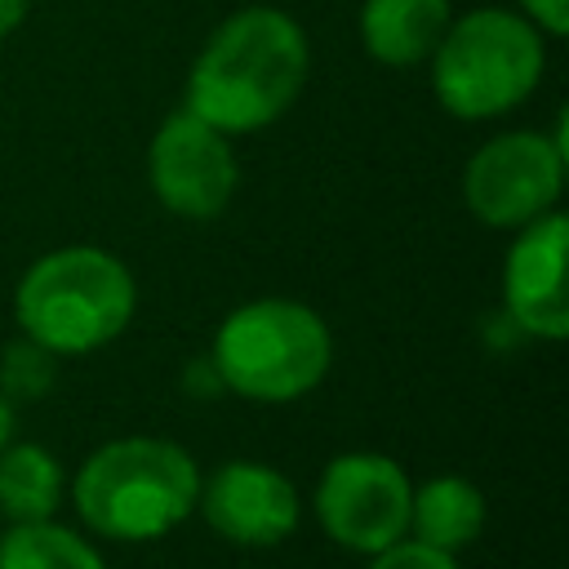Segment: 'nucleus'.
Masks as SVG:
<instances>
[{
    "label": "nucleus",
    "mask_w": 569,
    "mask_h": 569,
    "mask_svg": "<svg viewBox=\"0 0 569 569\" xmlns=\"http://www.w3.org/2000/svg\"><path fill=\"white\" fill-rule=\"evenodd\" d=\"M311 44L293 13L271 4L236 9L218 22L187 71L182 107L227 138L276 124L302 93Z\"/></svg>",
    "instance_id": "f257e3e1"
},
{
    "label": "nucleus",
    "mask_w": 569,
    "mask_h": 569,
    "mask_svg": "<svg viewBox=\"0 0 569 569\" xmlns=\"http://www.w3.org/2000/svg\"><path fill=\"white\" fill-rule=\"evenodd\" d=\"M27 9H31V0H0V40L27 22Z\"/></svg>",
    "instance_id": "a211bd4d"
},
{
    "label": "nucleus",
    "mask_w": 569,
    "mask_h": 569,
    "mask_svg": "<svg viewBox=\"0 0 569 569\" xmlns=\"http://www.w3.org/2000/svg\"><path fill=\"white\" fill-rule=\"evenodd\" d=\"M0 569H107V560L89 533L49 516L0 529Z\"/></svg>",
    "instance_id": "4468645a"
},
{
    "label": "nucleus",
    "mask_w": 569,
    "mask_h": 569,
    "mask_svg": "<svg viewBox=\"0 0 569 569\" xmlns=\"http://www.w3.org/2000/svg\"><path fill=\"white\" fill-rule=\"evenodd\" d=\"M204 360L222 391L253 405H293L329 378L333 333L311 302L249 298L218 320Z\"/></svg>",
    "instance_id": "20e7f679"
},
{
    "label": "nucleus",
    "mask_w": 569,
    "mask_h": 569,
    "mask_svg": "<svg viewBox=\"0 0 569 569\" xmlns=\"http://www.w3.org/2000/svg\"><path fill=\"white\" fill-rule=\"evenodd\" d=\"M196 511L222 542L262 551L298 533L302 498L280 467L258 458H227L209 476L200 471Z\"/></svg>",
    "instance_id": "1a4fd4ad"
},
{
    "label": "nucleus",
    "mask_w": 569,
    "mask_h": 569,
    "mask_svg": "<svg viewBox=\"0 0 569 569\" xmlns=\"http://www.w3.org/2000/svg\"><path fill=\"white\" fill-rule=\"evenodd\" d=\"M365 560H369L365 569H462L458 556L436 551V547H422L413 538H400V542H391V547H382V551H373Z\"/></svg>",
    "instance_id": "dca6fc26"
},
{
    "label": "nucleus",
    "mask_w": 569,
    "mask_h": 569,
    "mask_svg": "<svg viewBox=\"0 0 569 569\" xmlns=\"http://www.w3.org/2000/svg\"><path fill=\"white\" fill-rule=\"evenodd\" d=\"M67 502V467L49 445L9 440L0 449V520H49Z\"/></svg>",
    "instance_id": "ddd939ff"
},
{
    "label": "nucleus",
    "mask_w": 569,
    "mask_h": 569,
    "mask_svg": "<svg viewBox=\"0 0 569 569\" xmlns=\"http://www.w3.org/2000/svg\"><path fill=\"white\" fill-rule=\"evenodd\" d=\"M489 525V502L485 489L467 476H427L409 493V538L449 556H462L467 547L480 542Z\"/></svg>",
    "instance_id": "9b49d317"
},
{
    "label": "nucleus",
    "mask_w": 569,
    "mask_h": 569,
    "mask_svg": "<svg viewBox=\"0 0 569 569\" xmlns=\"http://www.w3.org/2000/svg\"><path fill=\"white\" fill-rule=\"evenodd\" d=\"M427 62L431 93L453 120H498L533 98L547 40L516 9H471L445 27Z\"/></svg>",
    "instance_id": "39448f33"
},
{
    "label": "nucleus",
    "mask_w": 569,
    "mask_h": 569,
    "mask_svg": "<svg viewBox=\"0 0 569 569\" xmlns=\"http://www.w3.org/2000/svg\"><path fill=\"white\" fill-rule=\"evenodd\" d=\"M138 311L133 271L102 244L40 253L13 284V325L58 360L93 356L116 342Z\"/></svg>",
    "instance_id": "7ed1b4c3"
},
{
    "label": "nucleus",
    "mask_w": 569,
    "mask_h": 569,
    "mask_svg": "<svg viewBox=\"0 0 569 569\" xmlns=\"http://www.w3.org/2000/svg\"><path fill=\"white\" fill-rule=\"evenodd\" d=\"M565 249H569V218L560 209L511 231V244L502 253V316L520 338L533 342L569 338Z\"/></svg>",
    "instance_id": "9d476101"
},
{
    "label": "nucleus",
    "mask_w": 569,
    "mask_h": 569,
    "mask_svg": "<svg viewBox=\"0 0 569 569\" xmlns=\"http://www.w3.org/2000/svg\"><path fill=\"white\" fill-rule=\"evenodd\" d=\"M147 182L164 213L213 222L231 204L240 182L231 138L187 107L169 111L147 147Z\"/></svg>",
    "instance_id": "6e6552de"
},
{
    "label": "nucleus",
    "mask_w": 569,
    "mask_h": 569,
    "mask_svg": "<svg viewBox=\"0 0 569 569\" xmlns=\"http://www.w3.org/2000/svg\"><path fill=\"white\" fill-rule=\"evenodd\" d=\"M520 13L542 36H565L569 31V0H520Z\"/></svg>",
    "instance_id": "f3484780"
},
{
    "label": "nucleus",
    "mask_w": 569,
    "mask_h": 569,
    "mask_svg": "<svg viewBox=\"0 0 569 569\" xmlns=\"http://www.w3.org/2000/svg\"><path fill=\"white\" fill-rule=\"evenodd\" d=\"M409 471L378 449H347L333 453L311 489V516L320 533L351 551L373 556L400 538H409Z\"/></svg>",
    "instance_id": "0eeeda50"
},
{
    "label": "nucleus",
    "mask_w": 569,
    "mask_h": 569,
    "mask_svg": "<svg viewBox=\"0 0 569 569\" xmlns=\"http://www.w3.org/2000/svg\"><path fill=\"white\" fill-rule=\"evenodd\" d=\"M200 462L164 436H116L89 449L67 480L76 520L102 542H160L196 516Z\"/></svg>",
    "instance_id": "f03ea898"
},
{
    "label": "nucleus",
    "mask_w": 569,
    "mask_h": 569,
    "mask_svg": "<svg viewBox=\"0 0 569 569\" xmlns=\"http://www.w3.org/2000/svg\"><path fill=\"white\" fill-rule=\"evenodd\" d=\"M58 382V356L44 351L40 342L31 338H13L4 351H0V391L13 400V405H27V400H44Z\"/></svg>",
    "instance_id": "2eb2a0df"
},
{
    "label": "nucleus",
    "mask_w": 569,
    "mask_h": 569,
    "mask_svg": "<svg viewBox=\"0 0 569 569\" xmlns=\"http://www.w3.org/2000/svg\"><path fill=\"white\" fill-rule=\"evenodd\" d=\"M449 22V0H365L360 44L382 67H422L436 53Z\"/></svg>",
    "instance_id": "f8f14e48"
},
{
    "label": "nucleus",
    "mask_w": 569,
    "mask_h": 569,
    "mask_svg": "<svg viewBox=\"0 0 569 569\" xmlns=\"http://www.w3.org/2000/svg\"><path fill=\"white\" fill-rule=\"evenodd\" d=\"M569 169L565 147V116L551 133L538 129H507L480 142L462 169V204L476 222L493 231H516L560 204Z\"/></svg>",
    "instance_id": "423d86ee"
},
{
    "label": "nucleus",
    "mask_w": 569,
    "mask_h": 569,
    "mask_svg": "<svg viewBox=\"0 0 569 569\" xmlns=\"http://www.w3.org/2000/svg\"><path fill=\"white\" fill-rule=\"evenodd\" d=\"M13 427H18V405H13V400L0 391V449L13 440Z\"/></svg>",
    "instance_id": "6ab92c4d"
}]
</instances>
